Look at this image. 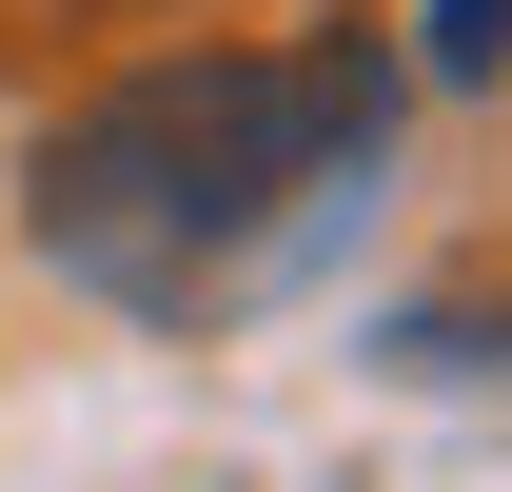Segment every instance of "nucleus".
Segmentation results:
<instances>
[{"mask_svg":"<svg viewBox=\"0 0 512 492\" xmlns=\"http://www.w3.org/2000/svg\"><path fill=\"white\" fill-rule=\"evenodd\" d=\"M394 158V60L375 40H237V60H158L119 99H79L20 158V217L79 296L217 335L276 276H316L355 237V197Z\"/></svg>","mask_w":512,"mask_h":492,"instance_id":"nucleus-1","label":"nucleus"},{"mask_svg":"<svg viewBox=\"0 0 512 492\" xmlns=\"http://www.w3.org/2000/svg\"><path fill=\"white\" fill-rule=\"evenodd\" d=\"M512 60V0H434V79H493Z\"/></svg>","mask_w":512,"mask_h":492,"instance_id":"nucleus-2","label":"nucleus"}]
</instances>
